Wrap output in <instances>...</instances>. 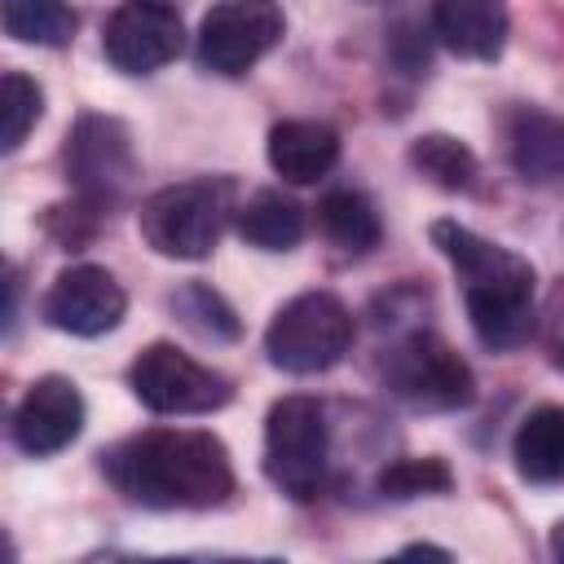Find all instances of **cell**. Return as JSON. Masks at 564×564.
I'll use <instances>...</instances> for the list:
<instances>
[{"mask_svg": "<svg viewBox=\"0 0 564 564\" xmlns=\"http://www.w3.org/2000/svg\"><path fill=\"white\" fill-rule=\"evenodd\" d=\"M110 485L154 511H203L234 494L229 449L198 427H150L106 454Z\"/></svg>", "mask_w": 564, "mask_h": 564, "instance_id": "1", "label": "cell"}, {"mask_svg": "<svg viewBox=\"0 0 564 564\" xmlns=\"http://www.w3.org/2000/svg\"><path fill=\"white\" fill-rule=\"evenodd\" d=\"M432 242L458 269L471 330L485 348H516L533 330V264L458 220H436Z\"/></svg>", "mask_w": 564, "mask_h": 564, "instance_id": "2", "label": "cell"}, {"mask_svg": "<svg viewBox=\"0 0 564 564\" xmlns=\"http://www.w3.org/2000/svg\"><path fill=\"white\" fill-rule=\"evenodd\" d=\"M348 348H352V313L330 291H304L286 300L264 330V352L286 375H322L339 366Z\"/></svg>", "mask_w": 564, "mask_h": 564, "instance_id": "3", "label": "cell"}, {"mask_svg": "<svg viewBox=\"0 0 564 564\" xmlns=\"http://www.w3.org/2000/svg\"><path fill=\"white\" fill-rule=\"evenodd\" d=\"M330 432L317 397H282L264 419V476L291 498H317L326 480Z\"/></svg>", "mask_w": 564, "mask_h": 564, "instance_id": "4", "label": "cell"}, {"mask_svg": "<svg viewBox=\"0 0 564 564\" xmlns=\"http://www.w3.org/2000/svg\"><path fill=\"white\" fill-rule=\"evenodd\" d=\"M141 238L167 260H203L220 242L225 194L212 181H185L154 189L137 212Z\"/></svg>", "mask_w": 564, "mask_h": 564, "instance_id": "5", "label": "cell"}, {"mask_svg": "<svg viewBox=\"0 0 564 564\" xmlns=\"http://www.w3.org/2000/svg\"><path fill=\"white\" fill-rule=\"evenodd\" d=\"M128 383H132L137 401L150 405L154 414H212L234 397V388L220 370L185 357L172 344H150L132 361Z\"/></svg>", "mask_w": 564, "mask_h": 564, "instance_id": "6", "label": "cell"}, {"mask_svg": "<svg viewBox=\"0 0 564 564\" xmlns=\"http://www.w3.org/2000/svg\"><path fill=\"white\" fill-rule=\"evenodd\" d=\"M383 375L397 397H405L410 405H423V410H458L476 397L471 366L445 339H436L427 330L405 335L388 352Z\"/></svg>", "mask_w": 564, "mask_h": 564, "instance_id": "7", "label": "cell"}, {"mask_svg": "<svg viewBox=\"0 0 564 564\" xmlns=\"http://www.w3.org/2000/svg\"><path fill=\"white\" fill-rule=\"evenodd\" d=\"M286 31V18L273 0H220L198 26V62L212 75H247Z\"/></svg>", "mask_w": 564, "mask_h": 564, "instance_id": "8", "label": "cell"}, {"mask_svg": "<svg viewBox=\"0 0 564 564\" xmlns=\"http://www.w3.org/2000/svg\"><path fill=\"white\" fill-rule=\"evenodd\" d=\"M66 172L93 207L119 203L141 172L132 132L115 115H79V123L70 128V141H66Z\"/></svg>", "mask_w": 564, "mask_h": 564, "instance_id": "9", "label": "cell"}, {"mask_svg": "<svg viewBox=\"0 0 564 564\" xmlns=\"http://www.w3.org/2000/svg\"><path fill=\"white\" fill-rule=\"evenodd\" d=\"M181 13L167 0H123L101 31V48L115 70L150 75L181 53Z\"/></svg>", "mask_w": 564, "mask_h": 564, "instance_id": "10", "label": "cell"}, {"mask_svg": "<svg viewBox=\"0 0 564 564\" xmlns=\"http://www.w3.org/2000/svg\"><path fill=\"white\" fill-rule=\"evenodd\" d=\"M123 308H128L123 286L97 264H75L66 273H57V282L44 295L48 326H57L66 335H84V339L115 330L123 322Z\"/></svg>", "mask_w": 564, "mask_h": 564, "instance_id": "11", "label": "cell"}, {"mask_svg": "<svg viewBox=\"0 0 564 564\" xmlns=\"http://www.w3.org/2000/svg\"><path fill=\"white\" fill-rule=\"evenodd\" d=\"M84 432V397L66 375H44L35 379L18 410H13V441L31 458H48L66 449Z\"/></svg>", "mask_w": 564, "mask_h": 564, "instance_id": "12", "label": "cell"}, {"mask_svg": "<svg viewBox=\"0 0 564 564\" xmlns=\"http://www.w3.org/2000/svg\"><path fill=\"white\" fill-rule=\"evenodd\" d=\"M432 31L471 62H494L507 44V0H432Z\"/></svg>", "mask_w": 564, "mask_h": 564, "instance_id": "13", "label": "cell"}, {"mask_svg": "<svg viewBox=\"0 0 564 564\" xmlns=\"http://www.w3.org/2000/svg\"><path fill=\"white\" fill-rule=\"evenodd\" d=\"M339 159V137L317 119H282L269 128V167L291 185L322 181Z\"/></svg>", "mask_w": 564, "mask_h": 564, "instance_id": "14", "label": "cell"}, {"mask_svg": "<svg viewBox=\"0 0 564 564\" xmlns=\"http://www.w3.org/2000/svg\"><path fill=\"white\" fill-rule=\"evenodd\" d=\"M511 163L533 185L564 181V119L546 110H516L511 119Z\"/></svg>", "mask_w": 564, "mask_h": 564, "instance_id": "15", "label": "cell"}, {"mask_svg": "<svg viewBox=\"0 0 564 564\" xmlns=\"http://www.w3.org/2000/svg\"><path fill=\"white\" fill-rule=\"evenodd\" d=\"M511 458L529 485H560L564 480V405L529 410L511 436Z\"/></svg>", "mask_w": 564, "mask_h": 564, "instance_id": "16", "label": "cell"}, {"mask_svg": "<svg viewBox=\"0 0 564 564\" xmlns=\"http://www.w3.org/2000/svg\"><path fill=\"white\" fill-rule=\"evenodd\" d=\"M238 234L260 251H291L304 238V212L278 189H256L238 212Z\"/></svg>", "mask_w": 564, "mask_h": 564, "instance_id": "17", "label": "cell"}, {"mask_svg": "<svg viewBox=\"0 0 564 564\" xmlns=\"http://www.w3.org/2000/svg\"><path fill=\"white\" fill-rule=\"evenodd\" d=\"M317 216H322V229H326V238H330L335 247H344V251H352V256H366L370 247H379L383 225H379L375 203H370L361 189H330V194L322 198Z\"/></svg>", "mask_w": 564, "mask_h": 564, "instance_id": "18", "label": "cell"}, {"mask_svg": "<svg viewBox=\"0 0 564 564\" xmlns=\"http://www.w3.org/2000/svg\"><path fill=\"white\" fill-rule=\"evenodd\" d=\"M4 35L18 44L62 48L75 35V9L66 0H0Z\"/></svg>", "mask_w": 564, "mask_h": 564, "instance_id": "19", "label": "cell"}, {"mask_svg": "<svg viewBox=\"0 0 564 564\" xmlns=\"http://www.w3.org/2000/svg\"><path fill=\"white\" fill-rule=\"evenodd\" d=\"M410 163H414L432 185H441V189H467V185L476 181V154H471L463 141L445 137V132L414 137Z\"/></svg>", "mask_w": 564, "mask_h": 564, "instance_id": "20", "label": "cell"}, {"mask_svg": "<svg viewBox=\"0 0 564 564\" xmlns=\"http://www.w3.org/2000/svg\"><path fill=\"white\" fill-rule=\"evenodd\" d=\"M44 110V93L35 79H26L22 70H4L0 79V115H4V132H0V150H18L26 141V132L35 128Z\"/></svg>", "mask_w": 564, "mask_h": 564, "instance_id": "21", "label": "cell"}, {"mask_svg": "<svg viewBox=\"0 0 564 564\" xmlns=\"http://www.w3.org/2000/svg\"><path fill=\"white\" fill-rule=\"evenodd\" d=\"M172 308H176V317H181L189 330H198V335H207V339H234V335H238L234 308H229L212 286H203V282L181 286V291L172 295Z\"/></svg>", "mask_w": 564, "mask_h": 564, "instance_id": "22", "label": "cell"}, {"mask_svg": "<svg viewBox=\"0 0 564 564\" xmlns=\"http://www.w3.org/2000/svg\"><path fill=\"white\" fill-rule=\"evenodd\" d=\"M454 485L449 467L441 458H397L379 471V494L388 498H419V494H445Z\"/></svg>", "mask_w": 564, "mask_h": 564, "instance_id": "23", "label": "cell"}, {"mask_svg": "<svg viewBox=\"0 0 564 564\" xmlns=\"http://www.w3.org/2000/svg\"><path fill=\"white\" fill-rule=\"evenodd\" d=\"M551 555H555V560H564V520L551 529Z\"/></svg>", "mask_w": 564, "mask_h": 564, "instance_id": "24", "label": "cell"}, {"mask_svg": "<svg viewBox=\"0 0 564 564\" xmlns=\"http://www.w3.org/2000/svg\"><path fill=\"white\" fill-rule=\"evenodd\" d=\"M405 555H436V560H449V551H436V546H405Z\"/></svg>", "mask_w": 564, "mask_h": 564, "instance_id": "25", "label": "cell"}]
</instances>
